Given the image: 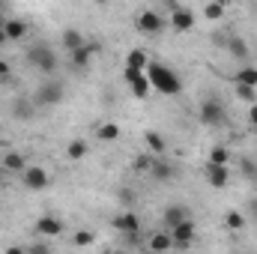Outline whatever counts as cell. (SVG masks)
I'll use <instances>...</instances> for the list:
<instances>
[{
	"label": "cell",
	"instance_id": "1",
	"mask_svg": "<svg viewBox=\"0 0 257 254\" xmlns=\"http://www.w3.org/2000/svg\"><path fill=\"white\" fill-rule=\"evenodd\" d=\"M147 81H150V87L156 90V93H162V96H180L183 93V81H180V75L171 69V66L159 63V60H150L147 66Z\"/></svg>",
	"mask_w": 257,
	"mask_h": 254
},
{
	"label": "cell",
	"instance_id": "2",
	"mask_svg": "<svg viewBox=\"0 0 257 254\" xmlns=\"http://www.w3.org/2000/svg\"><path fill=\"white\" fill-rule=\"evenodd\" d=\"M27 63L33 66L36 72H45V75H51V72H57V51L39 42V45L27 48Z\"/></svg>",
	"mask_w": 257,
	"mask_h": 254
},
{
	"label": "cell",
	"instance_id": "3",
	"mask_svg": "<svg viewBox=\"0 0 257 254\" xmlns=\"http://www.w3.org/2000/svg\"><path fill=\"white\" fill-rule=\"evenodd\" d=\"M197 117H200V123H203V126L215 129V126H221V123L227 120V108H224V102H221V99L209 96V99H203V102H200Z\"/></svg>",
	"mask_w": 257,
	"mask_h": 254
},
{
	"label": "cell",
	"instance_id": "4",
	"mask_svg": "<svg viewBox=\"0 0 257 254\" xmlns=\"http://www.w3.org/2000/svg\"><path fill=\"white\" fill-rule=\"evenodd\" d=\"M135 27H138L144 36H159V33L168 27V18H165L159 9H144V12L135 18Z\"/></svg>",
	"mask_w": 257,
	"mask_h": 254
},
{
	"label": "cell",
	"instance_id": "5",
	"mask_svg": "<svg viewBox=\"0 0 257 254\" xmlns=\"http://www.w3.org/2000/svg\"><path fill=\"white\" fill-rule=\"evenodd\" d=\"M63 84L60 81H45V84H39L36 87V93H33V102H36V108L39 105H45V108H51V105H60L63 102Z\"/></svg>",
	"mask_w": 257,
	"mask_h": 254
},
{
	"label": "cell",
	"instance_id": "6",
	"mask_svg": "<svg viewBox=\"0 0 257 254\" xmlns=\"http://www.w3.org/2000/svg\"><path fill=\"white\" fill-rule=\"evenodd\" d=\"M33 233H36L39 239H57V236L63 233V218H57L54 212H45V215L36 218Z\"/></svg>",
	"mask_w": 257,
	"mask_h": 254
},
{
	"label": "cell",
	"instance_id": "7",
	"mask_svg": "<svg viewBox=\"0 0 257 254\" xmlns=\"http://www.w3.org/2000/svg\"><path fill=\"white\" fill-rule=\"evenodd\" d=\"M168 233H171V242H174V248H180V251L192 248V245H194V239H197V227H194V221H192V218H186L183 224L171 227Z\"/></svg>",
	"mask_w": 257,
	"mask_h": 254
},
{
	"label": "cell",
	"instance_id": "8",
	"mask_svg": "<svg viewBox=\"0 0 257 254\" xmlns=\"http://www.w3.org/2000/svg\"><path fill=\"white\" fill-rule=\"evenodd\" d=\"M114 230H120L126 239H138V233H141V218L128 209V212H120V215H114Z\"/></svg>",
	"mask_w": 257,
	"mask_h": 254
},
{
	"label": "cell",
	"instance_id": "9",
	"mask_svg": "<svg viewBox=\"0 0 257 254\" xmlns=\"http://www.w3.org/2000/svg\"><path fill=\"white\" fill-rule=\"evenodd\" d=\"M21 183H24V189H30V191H42L48 186V171L39 168V165H27V171L21 174Z\"/></svg>",
	"mask_w": 257,
	"mask_h": 254
},
{
	"label": "cell",
	"instance_id": "10",
	"mask_svg": "<svg viewBox=\"0 0 257 254\" xmlns=\"http://www.w3.org/2000/svg\"><path fill=\"white\" fill-rule=\"evenodd\" d=\"M168 24H171L177 33H189L194 24H197V18H194V12L189 9V6H180L177 12H171V15H168Z\"/></svg>",
	"mask_w": 257,
	"mask_h": 254
},
{
	"label": "cell",
	"instance_id": "11",
	"mask_svg": "<svg viewBox=\"0 0 257 254\" xmlns=\"http://www.w3.org/2000/svg\"><path fill=\"white\" fill-rule=\"evenodd\" d=\"M33 114H36L33 96H15V99H12V117H15L18 123H30Z\"/></svg>",
	"mask_w": 257,
	"mask_h": 254
},
{
	"label": "cell",
	"instance_id": "12",
	"mask_svg": "<svg viewBox=\"0 0 257 254\" xmlns=\"http://www.w3.org/2000/svg\"><path fill=\"white\" fill-rule=\"evenodd\" d=\"M203 177H206V183H209L212 189H224V186L230 183V171L221 168V165H212V162L203 165Z\"/></svg>",
	"mask_w": 257,
	"mask_h": 254
},
{
	"label": "cell",
	"instance_id": "13",
	"mask_svg": "<svg viewBox=\"0 0 257 254\" xmlns=\"http://www.w3.org/2000/svg\"><path fill=\"white\" fill-rule=\"evenodd\" d=\"M0 24H3L6 42H18V39L27 36V21H24V18H6V21H0Z\"/></svg>",
	"mask_w": 257,
	"mask_h": 254
},
{
	"label": "cell",
	"instance_id": "14",
	"mask_svg": "<svg viewBox=\"0 0 257 254\" xmlns=\"http://www.w3.org/2000/svg\"><path fill=\"white\" fill-rule=\"evenodd\" d=\"M150 177H153L156 183H171V180L177 177V168H174L171 162H165V159H153V165H150Z\"/></svg>",
	"mask_w": 257,
	"mask_h": 254
},
{
	"label": "cell",
	"instance_id": "15",
	"mask_svg": "<svg viewBox=\"0 0 257 254\" xmlns=\"http://www.w3.org/2000/svg\"><path fill=\"white\" fill-rule=\"evenodd\" d=\"M60 45H63L69 54H75L78 48H84V45H87V39H84V33H81V30H75V27H66L63 36H60Z\"/></svg>",
	"mask_w": 257,
	"mask_h": 254
},
{
	"label": "cell",
	"instance_id": "16",
	"mask_svg": "<svg viewBox=\"0 0 257 254\" xmlns=\"http://www.w3.org/2000/svg\"><path fill=\"white\" fill-rule=\"evenodd\" d=\"M162 218H165V227L171 230V227H177V224H183V221L189 218V209H186V206H177V203H171V206H165Z\"/></svg>",
	"mask_w": 257,
	"mask_h": 254
},
{
	"label": "cell",
	"instance_id": "17",
	"mask_svg": "<svg viewBox=\"0 0 257 254\" xmlns=\"http://www.w3.org/2000/svg\"><path fill=\"white\" fill-rule=\"evenodd\" d=\"M3 171H6V174H18V177H21V174L27 171V159H24L21 153H6V156H3Z\"/></svg>",
	"mask_w": 257,
	"mask_h": 254
},
{
	"label": "cell",
	"instance_id": "18",
	"mask_svg": "<svg viewBox=\"0 0 257 254\" xmlns=\"http://www.w3.org/2000/svg\"><path fill=\"white\" fill-rule=\"evenodd\" d=\"M147 245H150V251H159V254H165V251H171V248H174V242H171V233H168V230H156V233L147 239Z\"/></svg>",
	"mask_w": 257,
	"mask_h": 254
},
{
	"label": "cell",
	"instance_id": "19",
	"mask_svg": "<svg viewBox=\"0 0 257 254\" xmlns=\"http://www.w3.org/2000/svg\"><path fill=\"white\" fill-rule=\"evenodd\" d=\"M99 51V45H93V42H87L84 48H78L75 54H72V63H75V69H87L90 66V57Z\"/></svg>",
	"mask_w": 257,
	"mask_h": 254
},
{
	"label": "cell",
	"instance_id": "20",
	"mask_svg": "<svg viewBox=\"0 0 257 254\" xmlns=\"http://www.w3.org/2000/svg\"><path fill=\"white\" fill-rule=\"evenodd\" d=\"M144 141H147V150H150V156H153V159H159V156L168 150V141H165L159 132H147V138H144Z\"/></svg>",
	"mask_w": 257,
	"mask_h": 254
},
{
	"label": "cell",
	"instance_id": "21",
	"mask_svg": "<svg viewBox=\"0 0 257 254\" xmlns=\"http://www.w3.org/2000/svg\"><path fill=\"white\" fill-rule=\"evenodd\" d=\"M224 48H227V54L236 57V60H245V57H248V45H245V39H239V36H230V39L224 42Z\"/></svg>",
	"mask_w": 257,
	"mask_h": 254
},
{
	"label": "cell",
	"instance_id": "22",
	"mask_svg": "<svg viewBox=\"0 0 257 254\" xmlns=\"http://www.w3.org/2000/svg\"><path fill=\"white\" fill-rule=\"evenodd\" d=\"M245 224H248L245 212H239V209H227V212H224V227H227V230H242Z\"/></svg>",
	"mask_w": 257,
	"mask_h": 254
},
{
	"label": "cell",
	"instance_id": "23",
	"mask_svg": "<svg viewBox=\"0 0 257 254\" xmlns=\"http://www.w3.org/2000/svg\"><path fill=\"white\" fill-rule=\"evenodd\" d=\"M236 84H245V87H254L257 90V66H242L239 72H236V78H233Z\"/></svg>",
	"mask_w": 257,
	"mask_h": 254
},
{
	"label": "cell",
	"instance_id": "24",
	"mask_svg": "<svg viewBox=\"0 0 257 254\" xmlns=\"http://www.w3.org/2000/svg\"><path fill=\"white\" fill-rule=\"evenodd\" d=\"M206 162H212V165H221V168H227V162H230V150L224 147V144H218V147H212L209 150V159Z\"/></svg>",
	"mask_w": 257,
	"mask_h": 254
},
{
	"label": "cell",
	"instance_id": "25",
	"mask_svg": "<svg viewBox=\"0 0 257 254\" xmlns=\"http://www.w3.org/2000/svg\"><path fill=\"white\" fill-rule=\"evenodd\" d=\"M66 156H69L72 162H78V159H84V156H87V141H81V138H75V141H69V147H66Z\"/></svg>",
	"mask_w": 257,
	"mask_h": 254
},
{
	"label": "cell",
	"instance_id": "26",
	"mask_svg": "<svg viewBox=\"0 0 257 254\" xmlns=\"http://www.w3.org/2000/svg\"><path fill=\"white\" fill-rule=\"evenodd\" d=\"M203 18L206 21H221L224 18V3H203Z\"/></svg>",
	"mask_w": 257,
	"mask_h": 254
},
{
	"label": "cell",
	"instance_id": "27",
	"mask_svg": "<svg viewBox=\"0 0 257 254\" xmlns=\"http://www.w3.org/2000/svg\"><path fill=\"white\" fill-rule=\"evenodd\" d=\"M126 66H132V69H141V72H147V66H150V60H147V54L144 51H128V57H126Z\"/></svg>",
	"mask_w": 257,
	"mask_h": 254
},
{
	"label": "cell",
	"instance_id": "28",
	"mask_svg": "<svg viewBox=\"0 0 257 254\" xmlns=\"http://www.w3.org/2000/svg\"><path fill=\"white\" fill-rule=\"evenodd\" d=\"M99 138H102L105 144H114V141L120 138V126H117V123H102V126H99Z\"/></svg>",
	"mask_w": 257,
	"mask_h": 254
},
{
	"label": "cell",
	"instance_id": "29",
	"mask_svg": "<svg viewBox=\"0 0 257 254\" xmlns=\"http://www.w3.org/2000/svg\"><path fill=\"white\" fill-rule=\"evenodd\" d=\"M233 93H236V99H239V102H245V105H254V102H257V90H254V87L236 84V90H233Z\"/></svg>",
	"mask_w": 257,
	"mask_h": 254
},
{
	"label": "cell",
	"instance_id": "30",
	"mask_svg": "<svg viewBox=\"0 0 257 254\" xmlns=\"http://www.w3.org/2000/svg\"><path fill=\"white\" fill-rule=\"evenodd\" d=\"M128 87H132V96H135V99H147V96H150V90H153V87H150V81H147V75H144V78H138V81H135V84H128Z\"/></svg>",
	"mask_w": 257,
	"mask_h": 254
},
{
	"label": "cell",
	"instance_id": "31",
	"mask_svg": "<svg viewBox=\"0 0 257 254\" xmlns=\"http://www.w3.org/2000/svg\"><path fill=\"white\" fill-rule=\"evenodd\" d=\"M96 242V233L93 230H78L75 236H72V245H78V248H87V245H93Z\"/></svg>",
	"mask_w": 257,
	"mask_h": 254
},
{
	"label": "cell",
	"instance_id": "32",
	"mask_svg": "<svg viewBox=\"0 0 257 254\" xmlns=\"http://www.w3.org/2000/svg\"><path fill=\"white\" fill-rule=\"evenodd\" d=\"M24 254H54V251H51V245H48L45 239H33V242L24 248Z\"/></svg>",
	"mask_w": 257,
	"mask_h": 254
},
{
	"label": "cell",
	"instance_id": "33",
	"mask_svg": "<svg viewBox=\"0 0 257 254\" xmlns=\"http://www.w3.org/2000/svg\"><path fill=\"white\" fill-rule=\"evenodd\" d=\"M150 165H153V156H138L135 165H132V171L135 174H150Z\"/></svg>",
	"mask_w": 257,
	"mask_h": 254
},
{
	"label": "cell",
	"instance_id": "34",
	"mask_svg": "<svg viewBox=\"0 0 257 254\" xmlns=\"http://www.w3.org/2000/svg\"><path fill=\"white\" fill-rule=\"evenodd\" d=\"M138 78H144V72H141V69H132V66L123 69V81H126V84H135Z\"/></svg>",
	"mask_w": 257,
	"mask_h": 254
},
{
	"label": "cell",
	"instance_id": "35",
	"mask_svg": "<svg viewBox=\"0 0 257 254\" xmlns=\"http://www.w3.org/2000/svg\"><path fill=\"white\" fill-rule=\"evenodd\" d=\"M9 78H12V72H9V63H6V60H0V84H6Z\"/></svg>",
	"mask_w": 257,
	"mask_h": 254
},
{
	"label": "cell",
	"instance_id": "36",
	"mask_svg": "<svg viewBox=\"0 0 257 254\" xmlns=\"http://www.w3.org/2000/svg\"><path fill=\"white\" fill-rule=\"evenodd\" d=\"M245 218L257 221V197H251V200H248V212H245Z\"/></svg>",
	"mask_w": 257,
	"mask_h": 254
},
{
	"label": "cell",
	"instance_id": "37",
	"mask_svg": "<svg viewBox=\"0 0 257 254\" xmlns=\"http://www.w3.org/2000/svg\"><path fill=\"white\" fill-rule=\"evenodd\" d=\"M248 126L257 129V102L254 105H248Z\"/></svg>",
	"mask_w": 257,
	"mask_h": 254
},
{
	"label": "cell",
	"instance_id": "38",
	"mask_svg": "<svg viewBox=\"0 0 257 254\" xmlns=\"http://www.w3.org/2000/svg\"><path fill=\"white\" fill-rule=\"evenodd\" d=\"M3 254H24V248H18V245H9Z\"/></svg>",
	"mask_w": 257,
	"mask_h": 254
},
{
	"label": "cell",
	"instance_id": "39",
	"mask_svg": "<svg viewBox=\"0 0 257 254\" xmlns=\"http://www.w3.org/2000/svg\"><path fill=\"white\" fill-rule=\"evenodd\" d=\"M3 42H6V36H3V24H0V45H3Z\"/></svg>",
	"mask_w": 257,
	"mask_h": 254
},
{
	"label": "cell",
	"instance_id": "40",
	"mask_svg": "<svg viewBox=\"0 0 257 254\" xmlns=\"http://www.w3.org/2000/svg\"><path fill=\"white\" fill-rule=\"evenodd\" d=\"M254 141H257V129H254Z\"/></svg>",
	"mask_w": 257,
	"mask_h": 254
},
{
	"label": "cell",
	"instance_id": "41",
	"mask_svg": "<svg viewBox=\"0 0 257 254\" xmlns=\"http://www.w3.org/2000/svg\"><path fill=\"white\" fill-rule=\"evenodd\" d=\"M102 254H114V251H102Z\"/></svg>",
	"mask_w": 257,
	"mask_h": 254
}]
</instances>
